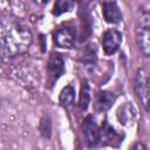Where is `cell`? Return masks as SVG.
<instances>
[{"label":"cell","instance_id":"obj_1","mask_svg":"<svg viewBox=\"0 0 150 150\" xmlns=\"http://www.w3.org/2000/svg\"><path fill=\"white\" fill-rule=\"evenodd\" d=\"M33 42L30 30L20 21L2 16L1 19V55L2 59L15 57L28 50Z\"/></svg>","mask_w":150,"mask_h":150},{"label":"cell","instance_id":"obj_2","mask_svg":"<svg viewBox=\"0 0 150 150\" xmlns=\"http://www.w3.org/2000/svg\"><path fill=\"white\" fill-rule=\"evenodd\" d=\"M136 42L141 53L145 56L150 55V13H142L136 21Z\"/></svg>","mask_w":150,"mask_h":150},{"label":"cell","instance_id":"obj_3","mask_svg":"<svg viewBox=\"0 0 150 150\" xmlns=\"http://www.w3.org/2000/svg\"><path fill=\"white\" fill-rule=\"evenodd\" d=\"M134 90L144 109L150 110V77L145 69L137 70L134 80Z\"/></svg>","mask_w":150,"mask_h":150},{"label":"cell","instance_id":"obj_4","mask_svg":"<svg viewBox=\"0 0 150 150\" xmlns=\"http://www.w3.org/2000/svg\"><path fill=\"white\" fill-rule=\"evenodd\" d=\"M83 135L86 137L87 144L93 148L101 142V129L98 128L95 118L93 116H87L82 124Z\"/></svg>","mask_w":150,"mask_h":150},{"label":"cell","instance_id":"obj_5","mask_svg":"<svg viewBox=\"0 0 150 150\" xmlns=\"http://www.w3.org/2000/svg\"><path fill=\"white\" fill-rule=\"evenodd\" d=\"M122 43V34L114 28H110L103 33L102 36V47L107 55L115 54Z\"/></svg>","mask_w":150,"mask_h":150},{"label":"cell","instance_id":"obj_6","mask_svg":"<svg viewBox=\"0 0 150 150\" xmlns=\"http://www.w3.org/2000/svg\"><path fill=\"white\" fill-rule=\"evenodd\" d=\"M54 42L60 48H73L76 42V34L70 27H61L54 33Z\"/></svg>","mask_w":150,"mask_h":150},{"label":"cell","instance_id":"obj_7","mask_svg":"<svg viewBox=\"0 0 150 150\" xmlns=\"http://www.w3.org/2000/svg\"><path fill=\"white\" fill-rule=\"evenodd\" d=\"M47 71H48V76L50 80V83H54L55 81H57L64 73V62L62 60V57L56 54V53H52L49 55L48 62H47Z\"/></svg>","mask_w":150,"mask_h":150},{"label":"cell","instance_id":"obj_8","mask_svg":"<svg viewBox=\"0 0 150 150\" xmlns=\"http://www.w3.org/2000/svg\"><path fill=\"white\" fill-rule=\"evenodd\" d=\"M102 14L107 22L118 23L122 21V12L116 2V0H101Z\"/></svg>","mask_w":150,"mask_h":150},{"label":"cell","instance_id":"obj_9","mask_svg":"<svg viewBox=\"0 0 150 150\" xmlns=\"http://www.w3.org/2000/svg\"><path fill=\"white\" fill-rule=\"evenodd\" d=\"M115 101V95L110 91H98L94 100V110L96 112H104L109 110Z\"/></svg>","mask_w":150,"mask_h":150},{"label":"cell","instance_id":"obj_10","mask_svg":"<svg viewBox=\"0 0 150 150\" xmlns=\"http://www.w3.org/2000/svg\"><path fill=\"white\" fill-rule=\"evenodd\" d=\"M117 118L123 125H131L136 118V110L130 103H125L117 111Z\"/></svg>","mask_w":150,"mask_h":150},{"label":"cell","instance_id":"obj_11","mask_svg":"<svg viewBox=\"0 0 150 150\" xmlns=\"http://www.w3.org/2000/svg\"><path fill=\"white\" fill-rule=\"evenodd\" d=\"M60 103L64 107V108H69L73 105L74 101H75V89L71 86H67L64 87L61 93H60Z\"/></svg>","mask_w":150,"mask_h":150},{"label":"cell","instance_id":"obj_12","mask_svg":"<svg viewBox=\"0 0 150 150\" xmlns=\"http://www.w3.org/2000/svg\"><path fill=\"white\" fill-rule=\"evenodd\" d=\"M90 102V90H89V84L87 81L82 82L81 86V91H80V97H79V107L81 110H87L88 105Z\"/></svg>","mask_w":150,"mask_h":150},{"label":"cell","instance_id":"obj_13","mask_svg":"<svg viewBox=\"0 0 150 150\" xmlns=\"http://www.w3.org/2000/svg\"><path fill=\"white\" fill-rule=\"evenodd\" d=\"M74 7V1L73 0H56L54 8H53V15L60 16L63 13H67L71 11Z\"/></svg>","mask_w":150,"mask_h":150},{"label":"cell","instance_id":"obj_14","mask_svg":"<svg viewBox=\"0 0 150 150\" xmlns=\"http://www.w3.org/2000/svg\"><path fill=\"white\" fill-rule=\"evenodd\" d=\"M50 0H34V2L35 4H38V5H46V4H48Z\"/></svg>","mask_w":150,"mask_h":150},{"label":"cell","instance_id":"obj_15","mask_svg":"<svg viewBox=\"0 0 150 150\" xmlns=\"http://www.w3.org/2000/svg\"><path fill=\"white\" fill-rule=\"evenodd\" d=\"M134 148H135V149H136V148H144V146H143V145H142V144H137V145H135V146H134Z\"/></svg>","mask_w":150,"mask_h":150}]
</instances>
